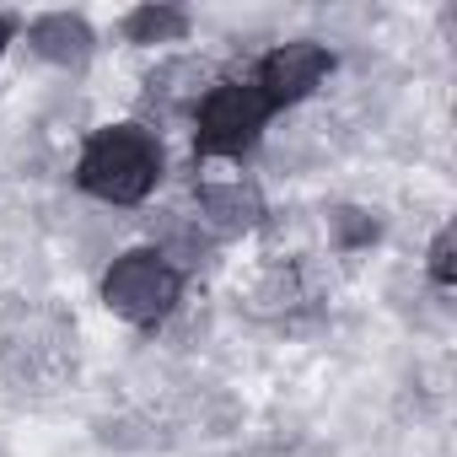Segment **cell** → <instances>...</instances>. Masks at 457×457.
Returning a JSON list of instances; mask_svg holds the SVG:
<instances>
[{"label":"cell","mask_w":457,"mask_h":457,"mask_svg":"<svg viewBox=\"0 0 457 457\" xmlns=\"http://www.w3.org/2000/svg\"><path fill=\"white\" fill-rule=\"evenodd\" d=\"M162 178V145L140 129V124H113V129H97L81 151V167H76V183L108 204H135L156 188Z\"/></svg>","instance_id":"obj_1"},{"label":"cell","mask_w":457,"mask_h":457,"mask_svg":"<svg viewBox=\"0 0 457 457\" xmlns=\"http://www.w3.org/2000/svg\"><path fill=\"white\" fill-rule=\"evenodd\" d=\"M270 97L253 81H220L199 97V124H194V145L199 156H237L259 140L264 119H270Z\"/></svg>","instance_id":"obj_2"},{"label":"cell","mask_w":457,"mask_h":457,"mask_svg":"<svg viewBox=\"0 0 457 457\" xmlns=\"http://www.w3.org/2000/svg\"><path fill=\"white\" fill-rule=\"evenodd\" d=\"M178 291H183L178 270H172L162 253H151V248L124 253V259L108 270V280H103V302H108L124 323H135V328L162 323V318L178 307Z\"/></svg>","instance_id":"obj_3"},{"label":"cell","mask_w":457,"mask_h":457,"mask_svg":"<svg viewBox=\"0 0 457 457\" xmlns=\"http://www.w3.org/2000/svg\"><path fill=\"white\" fill-rule=\"evenodd\" d=\"M328 71H334V54L312 38H296V44H280V49L264 54L253 87L270 97V108H286V103H302L312 87H323Z\"/></svg>","instance_id":"obj_4"},{"label":"cell","mask_w":457,"mask_h":457,"mask_svg":"<svg viewBox=\"0 0 457 457\" xmlns=\"http://www.w3.org/2000/svg\"><path fill=\"white\" fill-rule=\"evenodd\" d=\"M199 210H204L210 226H220V232H248V226H259V215H264V199H259L253 183L232 178V183H204Z\"/></svg>","instance_id":"obj_5"},{"label":"cell","mask_w":457,"mask_h":457,"mask_svg":"<svg viewBox=\"0 0 457 457\" xmlns=\"http://www.w3.org/2000/svg\"><path fill=\"white\" fill-rule=\"evenodd\" d=\"M28 38H33V49H38L44 60H54V65H81V60L92 54V28H87L81 17H71V12L38 17Z\"/></svg>","instance_id":"obj_6"},{"label":"cell","mask_w":457,"mask_h":457,"mask_svg":"<svg viewBox=\"0 0 457 457\" xmlns=\"http://www.w3.org/2000/svg\"><path fill=\"white\" fill-rule=\"evenodd\" d=\"M124 33H129V44H172V38L188 33V12H178V6H140L124 22Z\"/></svg>","instance_id":"obj_7"},{"label":"cell","mask_w":457,"mask_h":457,"mask_svg":"<svg viewBox=\"0 0 457 457\" xmlns=\"http://www.w3.org/2000/svg\"><path fill=\"white\" fill-rule=\"evenodd\" d=\"M151 97H167V103H199L204 97V65L194 60H172L151 76Z\"/></svg>","instance_id":"obj_8"},{"label":"cell","mask_w":457,"mask_h":457,"mask_svg":"<svg viewBox=\"0 0 457 457\" xmlns=\"http://www.w3.org/2000/svg\"><path fill=\"white\" fill-rule=\"evenodd\" d=\"M430 275H436V286H452V280H457V259H452V226H441V232H436V243H430Z\"/></svg>","instance_id":"obj_9"},{"label":"cell","mask_w":457,"mask_h":457,"mask_svg":"<svg viewBox=\"0 0 457 457\" xmlns=\"http://www.w3.org/2000/svg\"><path fill=\"white\" fill-rule=\"evenodd\" d=\"M6 44H12V22L0 17V54H6Z\"/></svg>","instance_id":"obj_10"}]
</instances>
